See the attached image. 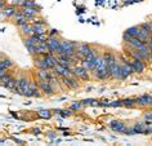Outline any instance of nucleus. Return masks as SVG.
<instances>
[{"mask_svg":"<svg viewBox=\"0 0 152 146\" xmlns=\"http://www.w3.org/2000/svg\"><path fill=\"white\" fill-rule=\"evenodd\" d=\"M22 7H27V8H39L35 0H23V4H22ZM22 7H21V8H22Z\"/></svg>","mask_w":152,"mask_h":146,"instance_id":"27","label":"nucleus"},{"mask_svg":"<svg viewBox=\"0 0 152 146\" xmlns=\"http://www.w3.org/2000/svg\"><path fill=\"white\" fill-rule=\"evenodd\" d=\"M61 38L59 36H49L48 35V39H47V44H48V48H49V52L50 53H57L58 51L59 45H61Z\"/></svg>","mask_w":152,"mask_h":146,"instance_id":"8","label":"nucleus"},{"mask_svg":"<svg viewBox=\"0 0 152 146\" xmlns=\"http://www.w3.org/2000/svg\"><path fill=\"white\" fill-rule=\"evenodd\" d=\"M16 10H17V7H14L12 4H7L4 8L1 9V17H3V20L7 17V18H13L14 16V13H16Z\"/></svg>","mask_w":152,"mask_h":146,"instance_id":"16","label":"nucleus"},{"mask_svg":"<svg viewBox=\"0 0 152 146\" xmlns=\"http://www.w3.org/2000/svg\"><path fill=\"white\" fill-rule=\"evenodd\" d=\"M110 128L112 131H115V132H120V133H125V131H126L128 125L125 124L124 122L121 120H113L110 123Z\"/></svg>","mask_w":152,"mask_h":146,"instance_id":"15","label":"nucleus"},{"mask_svg":"<svg viewBox=\"0 0 152 146\" xmlns=\"http://www.w3.org/2000/svg\"><path fill=\"white\" fill-rule=\"evenodd\" d=\"M123 103H124L125 107H134V106H137L135 98H124Z\"/></svg>","mask_w":152,"mask_h":146,"instance_id":"26","label":"nucleus"},{"mask_svg":"<svg viewBox=\"0 0 152 146\" xmlns=\"http://www.w3.org/2000/svg\"><path fill=\"white\" fill-rule=\"evenodd\" d=\"M83 107H84V105H83V102L81 101H79V102H74V103H71V106H70V109L72 111H80Z\"/></svg>","mask_w":152,"mask_h":146,"instance_id":"28","label":"nucleus"},{"mask_svg":"<svg viewBox=\"0 0 152 146\" xmlns=\"http://www.w3.org/2000/svg\"><path fill=\"white\" fill-rule=\"evenodd\" d=\"M41 89L39 88V86H37V82H36V79H34L30 82V89L27 92V94L25 96V97H35V98H39L41 97Z\"/></svg>","mask_w":152,"mask_h":146,"instance_id":"9","label":"nucleus"},{"mask_svg":"<svg viewBox=\"0 0 152 146\" xmlns=\"http://www.w3.org/2000/svg\"><path fill=\"white\" fill-rule=\"evenodd\" d=\"M22 40H23V44L26 49H27V52L30 53L31 56L35 55V49H36V41L32 39V36H22Z\"/></svg>","mask_w":152,"mask_h":146,"instance_id":"12","label":"nucleus"},{"mask_svg":"<svg viewBox=\"0 0 152 146\" xmlns=\"http://www.w3.org/2000/svg\"><path fill=\"white\" fill-rule=\"evenodd\" d=\"M144 120L146 122H152V111H147L144 114Z\"/></svg>","mask_w":152,"mask_h":146,"instance_id":"34","label":"nucleus"},{"mask_svg":"<svg viewBox=\"0 0 152 146\" xmlns=\"http://www.w3.org/2000/svg\"><path fill=\"white\" fill-rule=\"evenodd\" d=\"M32 61H34V66L36 69H45V70H49L44 56H32Z\"/></svg>","mask_w":152,"mask_h":146,"instance_id":"18","label":"nucleus"},{"mask_svg":"<svg viewBox=\"0 0 152 146\" xmlns=\"http://www.w3.org/2000/svg\"><path fill=\"white\" fill-rule=\"evenodd\" d=\"M130 62H132V66L137 74H142V72H144V70H146V61L130 58Z\"/></svg>","mask_w":152,"mask_h":146,"instance_id":"14","label":"nucleus"},{"mask_svg":"<svg viewBox=\"0 0 152 146\" xmlns=\"http://www.w3.org/2000/svg\"><path fill=\"white\" fill-rule=\"evenodd\" d=\"M52 113H53L52 110H39L36 114H37V117L41 119H49L52 117Z\"/></svg>","mask_w":152,"mask_h":146,"instance_id":"24","label":"nucleus"},{"mask_svg":"<svg viewBox=\"0 0 152 146\" xmlns=\"http://www.w3.org/2000/svg\"><path fill=\"white\" fill-rule=\"evenodd\" d=\"M48 35H49V36H59V32L57 31L56 29H50V30L48 31Z\"/></svg>","mask_w":152,"mask_h":146,"instance_id":"33","label":"nucleus"},{"mask_svg":"<svg viewBox=\"0 0 152 146\" xmlns=\"http://www.w3.org/2000/svg\"><path fill=\"white\" fill-rule=\"evenodd\" d=\"M9 4L17 7V8H21L22 4H23V0H9Z\"/></svg>","mask_w":152,"mask_h":146,"instance_id":"30","label":"nucleus"},{"mask_svg":"<svg viewBox=\"0 0 152 146\" xmlns=\"http://www.w3.org/2000/svg\"><path fill=\"white\" fill-rule=\"evenodd\" d=\"M98 56H99V52H98V49H97V48H93L92 53H90L89 56H86L85 58L81 61V62H83L81 65L86 69V70H89L90 72H92V71L94 70V69H96Z\"/></svg>","mask_w":152,"mask_h":146,"instance_id":"2","label":"nucleus"},{"mask_svg":"<svg viewBox=\"0 0 152 146\" xmlns=\"http://www.w3.org/2000/svg\"><path fill=\"white\" fill-rule=\"evenodd\" d=\"M31 132H32V133H35V134H39V133H40V129H37V128H34V129L31 131Z\"/></svg>","mask_w":152,"mask_h":146,"instance_id":"35","label":"nucleus"},{"mask_svg":"<svg viewBox=\"0 0 152 146\" xmlns=\"http://www.w3.org/2000/svg\"><path fill=\"white\" fill-rule=\"evenodd\" d=\"M18 80V86H20V89L22 92V96H26L27 94V92L30 89V82H31V79L27 78V75L22 74L17 78Z\"/></svg>","mask_w":152,"mask_h":146,"instance_id":"7","label":"nucleus"},{"mask_svg":"<svg viewBox=\"0 0 152 146\" xmlns=\"http://www.w3.org/2000/svg\"><path fill=\"white\" fill-rule=\"evenodd\" d=\"M93 45H90L88 43H77V52H76V57L79 60H84L86 56H89L93 51Z\"/></svg>","mask_w":152,"mask_h":146,"instance_id":"4","label":"nucleus"},{"mask_svg":"<svg viewBox=\"0 0 152 146\" xmlns=\"http://www.w3.org/2000/svg\"><path fill=\"white\" fill-rule=\"evenodd\" d=\"M103 57H104V60H106V63H107V67H108V72H110V69H111L112 65L117 61V57H116L115 53L111 52V51L103 52Z\"/></svg>","mask_w":152,"mask_h":146,"instance_id":"17","label":"nucleus"},{"mask_svg":"<svg viewBox=\"0 0 152 146\" xmlns=\"http://www.w3.org/2000/svg\"><path fill=\"white\" fill-rule=\"evenodd\" d=\"M37 82V86L41 89V92L45 94V96H53L56 92V88L53 87V84L49 82V80H45V79H36Z\"/></svg>","mask_w":152,"mask_h":146,"instance_id":"5","label":"nucleus"},{"mask_svg":"<svg viewBox=\"0 0 152 146\" xmlns=\"http://www.w3.org/2000/svg\"><path fill=\"white\" fill-rule=\"evenodd\" d=\"M27 20H26V17H23V18H20V20H16V21H14V25H16L17 26V27L18 29H20L21 27V26H23V25H26V24H27Z\"/></svg>","mask_w":152,"mask_h":146,"instance_id":"29","label":"nucleus"},{"mask_svg":"<svg viewBox=\"0 0 152 146\" xmlns=\"http://www.w3.org/2000/svg\"><path fill=\"white\" fill-rule=\"evenodd\" d=\"M77 52V43L76 41H71V40H61V45L57 51L56 55L61 56V55H67V56H76Z\"/></svg>","mask_w":152,"mask_h":146,"instance_id":"1","label":"nucleus"},{"mask_svg":"<svg viewBox=\"0 0 152 146\" xmlns=\"http://www.w3.org/2000/svg\"><path fill=\"white\" fill-rule=\"evenodd\" d=\"M20 30H21V35L22 36H30V35H32L34 34L32 24H30V22H27V24L23 25V26H21Z\"/></svg>","mask_w":152,"mask_h":146,"instance_id":"20","label":"nucleus"},{"mask_svg":"<svg viewBox=\"0 0 152 146\" xmlns=\"http://www.w3.org/2000/svg\"><path fill=\"white\" fill-rule=\"evenodd\" d=\"M14 66V63L12 62V60H9V58H5L4 56L1 57V62H0V69H12Z\"/></svg>","mask_w":152,"mask_h":146,"instance_id":"22","label":"nucleus"},{"mask_svg":"<svg viewBox=\"0 0 152 146\" xmlns=\"http://www.w3.org/2000/svg\"><path fill=\"white\" fill-rule=\"evenodd\" d=\"M12 79H13V74H12V72H9V71H8L4 76H1V86H3V87H5L7 84H8Z\"/></svg>","mask_w":152,"mask_h":146,"instance_id":"25","label":"nucleus"},{"mask_svg":"<svg viewBox=\"0 0 152 146\" xmlns=\"http://www.w3.org/2000/svg\"><path fill=\"white\" fill-rule=\"evenodd\" d=\"M57 76H72L74 75V71H72V67H64L62 65H57V66L52 70Z\"/></svg>","mask_w":152,"mask_h":146,"instance_id":"10","label":"nucleus"},{"mask_svg":"<svg viewBox=\"0 0 152 146\" xmlns=\"http://www.w3.org/2000/svg\"><path fill=\"white\" fill-rule=\"evenodd\" d=\"M133 127H134L137 133H140V134L151 133V123L150 122H138Z\"/></svg>","mask_w":152,"mask_h":146,"instance_id":"11","label":"nucleus"},{"mask_svg":"<svg viewBox=\"0 0 152 146\" xmlns=\"http://www.w3.org/2000/svg\"><path fill=\"white\" fill-rule=\"evenodd\" d=\"M137 38H138V39H140V40H143V41H147L151 39L152 38V34L151 32H148L147 30H144V29H142L139 26V32H138V35H137Z\"/></svg>","mask_w":152,"mask_h":146,"instance_id":"21","label":"nucleus"},{"mask_svg":"<svg viewBox=\"0 0 152 146\" xmlns=\"http://www.w3.org/2000/svg\"><path fill=\"white\" fill-rule=\"evenodd\" d=\"M49 137H50V138H54V137H56V134L50 132V133H49Z\"/></svg>","mask_w":152,"mask_h":146,"instance_id":"36","label":"nucleus"},{"mask_svg":"<svg viewBox=\"0 0 152 146\" xmlns=\"http://www.w3.org/2000/svg\"><path fill=\"white\" fill-rule=\"evenodd\" d=\"M77 76L72 75V76H61V82L63 83V86L68 88V89H76V88L80 87V83H79Z\"/></svg>","mask_w":152,"mask_h":146,"instance_id":"6","label":"nucleus"},{"mask_svg":"<svg viewBox=\"0 0 152 146\" xmlns=\"http://www.w3.org/2000/svg\"><path fill=\"white\" fill-rule=\"evenodd\" d=\"M48 52H49V48H48L47 40H45V41H40V43L36 44L35 55H34V56H44L45 53H48Z\"/></svg>","mask_w":152,"mask_h":146,"instance_id":"19","label":"nucleus"},{"mask_svg":"<svg viewBox=\"0 0 152 146\" xmlns=\"http://www.w3.org/2000/svg\"><path fill=\"white\" fill-rule=\"evenodd\" d=\"M72 71H74V75L77 76L83 82H88V80L92 78V72L89 70H86L83 65H75V66L72 67Z\"/></svg>","mask_w":152,"mask_h":146,"instance_id":"3","label":"nucleus"},{"mask_svg":"<svg viewBox=\"0 0 152 146\" xmlns=\"http://www.w3.org/2000/svg\"><path fill=\"white\" fill-rule=\"evenodd\" d=\"M110 106H111V107H121V106H124V103H123V100H119V101H113V102H110Z\"/></svg>","mask_w":152,"mask_h":146,"instance_id":"32","label":"nucleus"},{"mask_svg":"<svg viewBox=\"0 0 152 146\" xmlns=\"http://www.w3.org/2000/svg\"><path fill=\"white\" fill-rule=\"evenodd\" d=\"M125 32H126L128 35H130L132 38H137V35H138V32H139V26H132V27L126 29Z\"/></svg>","mask_w":152,"mask_h":146,"instance_id":"23","label":"nucleus"},{"mask_svg":"<svg viewBox=\"0 0 152 146\" xmlns=\"http://www.w3.org/2000/svg\"><path fill=\"white\" fill-rule=\"evenodd\" d=\"M59 114L62 115V117L67 118V117H71V115H72V110L71 109H68V110H59Z\"/></svg>","mask_w":152,"mask_h":146,"instance_id":"31","label":"nucleus"},{"mask_svg":"<svg viewBox=\"0 0 152 146\" xmlns=\"http://www.w3.org/2000/svg\"><path fill=\"white\" fill-rule=\"evenodd\" d=\"M135 102L138 106H152V94H143L135 97Z\"/></svg>","mask_w":152,"mask_h":146,"instance_id":"13","label":"nucleus"}]
</instances>
